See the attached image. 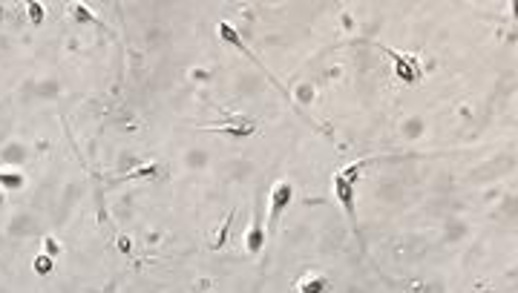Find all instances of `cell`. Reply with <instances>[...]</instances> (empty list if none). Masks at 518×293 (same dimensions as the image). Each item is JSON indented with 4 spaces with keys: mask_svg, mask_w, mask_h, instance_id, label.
Masks as SVG:
<instances>
[{
    "mask_svg": "<svg viewBox=\"0 0 518 293\" xmlns=\"http://www.w3.org/2000/svg\"><path fill=\"white\" fill-rule=\"evenodd\" d=\"M291 184L288 181H282V184H276L273 187V196H271V216H268V227L273 230L276 227V222H279V216H282V210L288 207V202H291Z\"/></svg>",
    "mask_w": 518,
    "mask_h": 293,
    "instance_id": "6da1fadb",
    "label": "cell"
},
{
    "mask_svg": "<svg viewBox=\"0 0 518 293\" xmlns=\"http://www.w3.org/2000/svg\"><path fill=\"white\" fill-rule=\"evenodd\" d=\"M213 130H227V133H233V135H250V133H253V121H248V118H233V124H227V127H213Z\"/></svg>",
    "mask_w": 518,
    "mask_h": 293,
    "instance_id": "7a4b0ae2",
    "label": "cell"
},
{
    "mask_svg": "<svg viewBox=\"0 0 518 293\" xmlns=\"http://www.w3.org/2000/svg\"><path fill=\"white\" fill-rule=\"evenodd\" d=\"M35 270H38V273H49V270H52V259H46V256H41V259L35 262Z\"/></svg>",
    "mask_w": 518,
    "mask_h": 293,
    "instance_id": "3957f363",
    "label": "cell"
},
{
    "mask_svg": "<svg viewBox=\"0 0 518 293\" xmlns=\"http://www.w3.org/2000/svg\"><path fill=\"white\" fill-rule=\"evenodd\" d=\"M32 21H41V6H35V3H32Z\"/></svg>",
    "mask_w": 518,
    "mask_h": 293,
    "instance_id": "277c9868",
    "label": "cell"
}]
</instances>
